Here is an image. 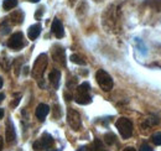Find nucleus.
<instances>
[{"label": "nucleus", "instance_id": "nucleus-11", "mask_svg": "<svg viewBox=\"0 0 161 151\" xmlns=\"http://www.w3.org/2000/svg\"><path fill=\"white\" fill-rule=\"evenodd\" d=\"M41 34V25L40 24H35L32 26L29 27L27 30V36L30 40H36L39 37V35Z\"/></svg>", "mask_w": 161, "mask_h": 151}, {"label": "nucleus", "instance_id": "nucleus-10", "mask_svg": "<svg viewBox=\"0 0 161 151\" xmlns=\"http://www.w3.org/2000/svg\"><path fill=\"white\" fill-rule=\"evenodd\" d=\"M48 112H50V107H48L47 104H40V105L36 108V112H35V114H36L37 119L42 121V120H45V118L47 116Z\"/></svg>", "mask_w": 161, "mask_h": 151}, {"label": "nucleus", "instance_id": "nucleus-29", "mask_svg": "<svg viewBox=\"0 0 161 151\" xmlns=\"http://www.w3.org/2000/svg\"><path fill=\"white\" fill-rule=\"evenodd\" d=\"M4 98H5V94H4V93H0V103L3 102V99H4Z\"/></svg>", "mask_w": 161, "mask_h": 151}, {"label": "nucleus", "instance_id": "nucleus-25", "mask_svg": "<svg viewBox=\"0 0 161 151\" xmlns=\"http://www.w3.org/2000/svg\"><path fill=\"white\" fill-rule=\"evenodd\" d=\"M3 145H4V139L0 136V151L3 150Z\"/></svg>", "mask_w": 161, "mask_h": 151}, {"label": "nucleus", "instance_id": "nucleus-17", "mask_svg": "<svg viewBox=\"0 0 161 151\" xmlns=\"http://www.w3.org/2000/svg\"><path fill=\"white\" fill-rule=\"evenodd\" d=\"M18 5V0H4L3 8L4 10H11Z\"/></svg>", "mask_w": 161, "mask_h": 151}, {"label": "nucleus", "instance_id": "nucleus-27", "mask_svg": "<svg viewBox=\"0 0 161 151\" xmlns=\"http://www.w3.org/2000/svg\"><path fill=\"white\" fill-rule=\"evenodd\" d=\"M3 116H4V109H1V108H0V120L3 119Z\"/></svg>", "mask_w": 161, "mask_h": 151}, {"label": "nucleus", "instance_id": "nucleus-5", "mask_svg": "<svg viewBox=\"0 0 161 151\" xmlns=\"http://www.w3.org/2000/svg\"><path fill=\"white\" fill-rule=\"evenodd\" d=\"M67 121H68L69 126L73 130H80L82 121H80V115L77 110H75L72 108L68 109V112H67Z\"/></svg>", "mask_w": 161, "mask_h": 151}, {"label": "nucleus", "instance_id": "nucleus-22", "mask_svg": "<svg viewBox=\"0 0 161 151\" xmlns=\"http://www.w3.org/2000/svg\"><path fill=\"white\" fill-rule=\"evenodd\" d=\"M21 58H18L15 62H14V70H15V75L18 76L19 75V71H20L21 68Z\"/></svg>", "mask_w": 161, "mask_h": 151}, {"label": "nucleus", "instance_id": "nucleus-19", "mask_svg": "<svg viewBox=\"0 0 161 151\" xmlns=\"http://www.w3.org/2000/svg\"><path fill=\"white\" fill-rule=\"evenodd\" d=\"M69 59H71L73 63H76V64H80V66H84V64H86V61H84L82 57L78 56V55H72V56L69 57Z\"/></svg>", "mask_w": 161, "mask_h": 151}, {"label": "nucleus", "instance_id": "nucleus-33", "mask_svg": "<svg viewBox=\"0 0 161 151\" xmlns=\"http://www.w3.org/2000/svg\"><path fill=\"white\" fill-rule=\"evenodd\" d=\"M96 1H102V0H96Z\"/></svg>", "mask_w": 161, "mask_h": 151}, {"label": "nucleus", "instance_id": "nucleus-1", "mask_svg": "<svg viewBox=\"0 0 161 151\" xmlns=\"http://www.w3.org/2000/svg\"><path fill=\"white\" fill-rule=\"evenodd\" d=\"M46 68H47V56L45 53H41L40 56L36 58V61L34 63V68H32V76L39 82L40 86H42L41 81L43 78Z\"/></svg>", "mask_w": 161, "mask_h": 151}, {"label": "nucleus", "instance_id": "nucleus-14", "mask_svg": "<svg viewBox=\"0 0 161 151\" xmlns=\"http://www.w3.org/2000/svg\"><path fill=\"white\" fill-rule=\"evenodd\" d=\"M75 100L78 103V104H82V105H86V104H89L92 102V97L88 94H77L75 97Z\"/></svg>", "mask_w": 161, "mask_h": 151}, {"label": "nucleus", "instance_id": "nucleus-12", "mask_svg": "<svg viewBox=\"0 0 161 151\" xmlns=\"http://www.w3.org/2000/svg\"><path fill=\"white\" fill-rule=\"evenodd\" d=\"M9 19H10V21L14 25H20V24H22V21H24V13L21 10H15L14 13L10 14Z\"/></svg>", "mask_w": 161, "mask_h": 151}, {"label": "nucleus", "instance_id": "nucleus-24", "mask_svg": "<svg viewBox=\"0 0 161 151\" xmlns=\"http://www.w3.org/2000/svg\"><path fill=\"white\" fill-rule=\"evenodd\" d=\"M140 151H154L149 145H146V144H144V145H141L140 148Z\"/></svg>", "mask_w": 161, "mask_h": 151}, {"label": "nucleus", "instance_id": "nucleus-32", "mask_svg": "<svg viewBox=\"0 0 161 151\" xmlns=\"http://www.w3.org/2000/svg\"><path fill=\"white\" fill-rule=\"evenodd\" d=\"M30 1H32V3H39L40 0H30Z\"/></svg>", "mask_w": 161, "mask_h": 151}, {"label": "nucleus", "instance_id": "nucleus-15", "mask_svg": "<svg viewBox=\"0 0 161 151\" xmlns=\"http://www.w3.org/2000/svg\"><path fill=\"white\" fill-rule=\"evenodd\" d=\"M91 91V86L88 82H83L80 86L77 87V94H88Z\"/></svg>", "mask_w": 161, "mask_h": 151}, {"label": "nucleus", "instance_id": "nucleus-13", "mask_svg": "<svg viewBox=\"0 0 161 151\" xmlns=\"http://www.w3.org/2000/svg\"><path fill=\"white\" fill-rule=\"evenodd\" d=\"M48 79H50V82L52 83V86L55 87V88H58V86H60V79H61V72L58 70H53L50 76H48Z\"/></svg>", "mask_w": 161, "mask_h": 151}, {"label": "nucleus", "instance_id": "nucleus-18", "mask_svg": "<svg viewBox=\"0 0 161 151\" xmlns=\"http://www.w3.org/2000/svg\"><path fill=\"white\" fill-rule=\"evenodd\" d=\"M115 140H117V137H115V135L113 132H107L104 135V143L107 145H113L115 143Z\"/></svg>", "mask_w": 161, "mask_h": 151}, {"label": "nucleus", "instance_id": "nucleus-34", "mask_svg": "<svg viewBox=\"0 0 161 151\" xmlns=\"http://www.w3.org/2000/svg\"><path fill=\"white\" fill-rule=\"evenodd\" d=\"M51 151H58V150H51Z\"/></svg>", "mask_w": 161, "mask_h": 151}, {"label": "nucleus", "instance_id": "nucleus-16", "mask_svg": "<svg viewBox=\"0 0 161 151\" xmlns=\"http://www.w3.org/2000/svg\"><path fill=\"white\" fill-rule=\"evenodd\" d=\"M91 150L92 151H107V149L104 148L103 143H102L99 139H94L92 146H91Z\"/></svg>", "mask_w": 161, "mask_h": 151}, {"label": "nucleus", "instance_id": "nucleus-3", "mask_svg": "<svg viewBox=\"0 0 161 151\" xmlns=\"http://www.w3.org/2000/svg\"><path fill=\"white\" fill-rule=\"evenodd\" d=\"M96 79H97L99 87H101L103 91L109 92V91L113 88V84H114V83H113V79H112V77L109 76V73H107L104 70L97 71V73H96Z\"/></svg>", "mask_w": 161, "mask_h": 151}, {"label": "nucleus", "instance_id": "nucleus-9", "mask_svg": "<svg viewBox=\"0 0 161 151\" xmlns=\"http://www.w3.org/2000/svg\"><path fill=\"white\" fill-rule=\"evenodd\" d=\"M15 137H16V134H15V128H14V124L9 120L8 124H6V130H5V139L8 143H13L15 141Z\"/></svg>", "mask_w": 161, "mask_h": 151}, {"label": "nucleus", "instance_id": "nucleus-6", "mask_svg": "<svg viewBox=\"0 0 161 151\" xmlns=\"http://www.w3.org/2000/svg\"><path fill=\"white\" fill-rule=\"evenodd\" d=\"M24 35L21 32H15L14 35H11L9 41H8V46L13 50H20L24 47Z\"/></svg>", "mask_w": 161, "mask_h": 151}, {"label": "nucleus", "instance_id": "nucleus-8", "mask_svg": "<svg viewBox=\"0 0 161 151\" xmlns=\"http://www.w3.org/2000/svg\"><path fill=\"white\" fill-rule=\"evenodd\" d=\"M51 30L53 32V35L57 38H62L64 36V30H63V25L61 22V20L55 19L52 21V25H51Z\"/></svg>", "mask_w": 161, "mask_h": 151}, {"label": "nucleus", "instance_id": "nucleus-30", "mask_svg": "<svg viewBox=\"0 0 161 151\" xmlns=\"http://www.w3.org/2000/svg\"><path fill=\"white\" fill-rule=\"evenodd\" d=\"M77 151H88L87 150V148H84V146H82V148H80V149H78V150Z\"/></svg>", "mask_w": 161, "mask_h": 151}, {"label": "nucleus", "instance_id": "nucleus-31", "mask_svg": "<svg viewBox=\"0 0 161 151\" xmlns=\"http://www.w3.org/2000/svg\"><path fill=\"white\" fill-rule=\"evenodd\" d=\"M1 87H3V78L0 77V88H1Z\"/></svg>", "mask_w": 161, "mask_h": 151}, {"label": "nucleus", "instance_id": "nucleus-4", "mask_svg": "<svg viewBox=\"0 0 161 151\" xmlns=\"http://www.w3.org/2000/svg\"><path fill=\"white\" fill-rule=\"evenodd\" d=\"M52 145H53V139H52V136H51L50 134L45 132V134L41 135V137L37 140V141L34 143L32 148H34L36 151H41V150L50 149Z\"/></svg>", "mask_w": 161, "mask_h": 151}, {"label": "nucleus", "instance_id": "nucleus-20", "mask_svg": "<svg viewBox=\"0 0 161 151\" xmlns=\"http://www.w3.org/2000/svg\"><path fill=\"white\" fill-rule=\"evenodd\" d=\"M153 143L156 145V146H160L161 145V132H156L153 135Z\"/></svg>", "mask_w": 161, "mask_h": 151}, {"label": "nucleus", "instance_id": "nucleus-23", "mask_svg": "<svg viewBox=\"0 0 161 151\" xmlns=\"http://www.w3.org/2000/svg\"><path fill=\"white\" fill-rule=\"evenodd\" d=\"M1 32L5 35V34H8V32H10V27L6 25V21H4L3 24H1Z\"/></svg>", "mask_w": 161, "mask_h": 151}, {"label": "nucleus", "instance_id": "nucleus-7", "mask_svg": "<svg viewBox=\"0 0 161 151\" xmlns=\"http://www.w3.org/2000/svg\"><path fill=\"white\" fill-rule=\"evenodd\" d=\"M51 53H52V58H53L57 63H60L62 66L66 64V56H64V48H63V47H61L58 45L53 46Z\"/></svg>", "mask_w": 161, "mask_h": 151}, {"label": "nucleus", "instance_id": "nucleus-21", "mask_svg": "<svg viewBox=\"0 0 161 151\" xmlns=\"http://www.w3.org/2000/svg\"><path fill=\"white\" fill-rule=\"evenodd\" d=\"M149 4H150L154 9H156V10L161 11V0H153V1H150Z\"/></svg>", "mask_w": 161, "mask_h": 151}, {"label": "nucleus", "instance_id": "nucleus-2", "mask_svg": "<svg viewBox=\"0 0 161 151\" xmlns=\"http://www.w3.org/2000/svg\"><path fill=\"white\" fill-rule=\"evenodd\" d=\"M115 126L123 139H129L133 134V123L126 118H119L115 123Z\"/></svg>", "mask_w": 161, "mask_h": 151}, {"label": "nucleus", "instance_id": "nucleus-26", "mask_svg": "<svg viewBox=\"0 0 161 151\" xmlns=\"http://www.w3.org/2000/svg\"><path fill=\"white\" fill-rule=\"evenodd\" d=\"M42 11H43L42 9H39V13H36V18H40L41 14H42Z\"/></svg>", "mask_w": 161, "mask_h": 151}, {"label": "nucleus", "instance_id": "nucleus-28", "mask_svg": "<svg viewBox=\"0 0 161 151\" xmlns=\"http://www.w3.org/2000/svg\"><path fill=\"white\" fill-rule=\"evenodd\" d=\"M124 151H136L134 148H126V149H124Z\"/></svg>", "mask_w": 161, "mask_h": 151}]
</instances>
